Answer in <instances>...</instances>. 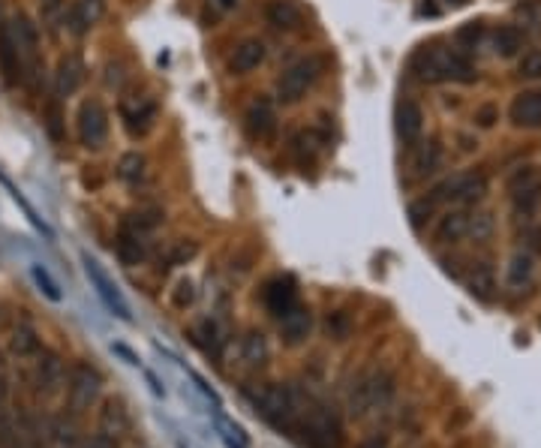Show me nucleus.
<instances>
[{"label":"nucleus","mask_w":541,"mask_h":448,"mask_svg":"<svg viewBox=\"0 0 541 448\" xmlns=\"http://www.w3.org/2000/svg\"><path fill=\"white\" fill-rule=\"evenodd\" d=\"M250 404L256 406V413L265 418L277 431H292L301 422L304 409L310 406V397H304V391L298 386H262L256 391H247Z\"/></svg>","instance_id":"nucleus-1"},{"label":"nucleus","mask_w":541,"mask_h":448,"mask_svg":"<svg viewBox=\"0 0 541 448\" xmlns=\"http://www.w3.org/2000/svg\"><path fill=\"white\" fill-rule=\"evenodd\" d=\"M394 391H397V377L391 370H385V367L364 370L356 379V386L349 388V413L356 418L376 413V409L391 404Z\"/></svg>","instance_id":"nucleus-2"},{"label":"nucleus","mask_w":541,"mask_h":448,"mask_svg":"<svg viewBox=\"0 0 541 448\" xmlns=\"http://www.w3.org/2000/svg\"><path fill=\"white\" fill-rule=\"evenodd\" d=\"M415 72L422 81H475V67L457 49H424L415 61Z\"/></svg>","instance_id":"nucleus-3"},{"label":"nucleus","mask_w":541,"mask_h":448,"mask_svg":"<svg viewBox=\"0 0 541 448\" xmlns=\"http://www.w3.org/2000/svg\"><path fill=\"white\" fill-rule=\"evenodd\" d=\"M304 434L307 448H340L343 445V422L331 406L310 404L304 409L301 422H298Z\"/></svg>","instance_id":"nucleus-4"},{"label":"nucleus","mask_w":541,"mask_h":448,"mask_svg":"<svg viewBox=\"0 0 541 448\" xmlns=\"http://www.w3.org/2000/svg\"><path fill=\"white\" fill-rule=\"evenodd\" d=\"M484 193H488V178L481 172H460L442 181L427 199L433 205H472L484 199Z\"/></svg>","instance_id":"nucleus-5"},{"label":"nucleus","mask_w":541,"mask_h":448,"mask_svg":"<svg viewBox=\"0 0 541 448\" xmlns=\"http://www.w3.org/2000/svg\"><path fill=\"white\" fill-rule=\"evenodd\" d=\"M102 391V377L97 367L90 364H72L70 377H67V397H70V409L72 413H85L93 404H97Z\"/></svg>","instance_id":"nucleus-6"},{"label":"nucleus","mask_w":541,"mask_h":448,"mask_svg":"<svg viewBox=\"0 0 541 448\" xmlns=\"http://www.w3.org/2000/svg\"><path fill=\"white\" fill-rule=\"evenodd\" d=\"M319 72H322V58H304V61L292 63V67L277 79V100L298 102L307 93V88L319 79Z\"/></svg>","instance_id":"nucleus-7"},{"label":"nucleus","mask_w":541,"mask_h":448,"mask_svg":"<svg viewBox=\"0 0 541 448\" xmlns=\"http://www.w3.org/2000/svg\"><path fill=\"white\" fill-rule=\"evenodd\" d=\"M508 195L517 214H536L541 208V166H520L508 178Z\"/></svg>","instance_id":"nucleus-8"},{"label":"nucleus","mask_w":541,"mask_h":448,"mask_svg":"<svg viewBox=\"0 0 541 448\" xmlns=\"http://www.w3.org/2000/svg\"><path fill=\"white\" fill-rule=\"evenodd\" d=\"M81 262H85V274H88V280H90V286L97 289V295L102 298V304H106L109 310L118 316V319H124V322L133 319L127 298L120 295V289L115 286V280H111V277L106 274V271H102V265L97 262V259H90V256L85 253V256H81Z\"/></svg>","instance_id":"nucleus-9"},{"label":"nucleus","mask_w":541,"mask_h":448,"mask_svg":"<svg viewBox=\"0 0 541 448\" xmlns=\"http://www.w3.org/2000/svg\"><path fill=\"white\" fill-rule=\"evenodd\" d=\"M79 138L85 148H102L109 138V115L100 100H85L79 106Z\"/></svg>","instance_id":"nucleus-10"},{"label":"nucleus","mask_w":541,"mask_h":448,"mask_svg":"<svg viewBox=\"0 0 541 448\" xmlns=\"http://www.w3.org/2000/svg\"><path fill=\"white\" fill-rule=\"evenodd\" d=\"M33 386L45 397H52L67 388V367H63L58 352L43 349L40 356L33 358Z\"/></svg>","instance_id":"nucleus-11"},{"label":"nucleus","mask_w":541,"mask_h":448,"mask_svg":"<svg viewBox=\"0 0 541 448\" xmlns=\"http://www.w3.org/2000/svg\"><path fill=\"white\" fill-rule=\"evenodd\" d=\"M147 256V229H142L133 220H124L118 232V259L124 265H138Z\"/></svg>","instance_id":"nucleus-12"},{"label":"nucleus","mask_w":541,"mask_h":448,"mask_svg":"<svg viewBox=\"0 0 541 448\" xmlns=\"http://www.w3.org/2000/svg\"><path fill=\"white\" fill-rule=\"evenodd\" d=\"M247 133L256 138V142H270L277 136V111L270 100H253L247 109Z\"/></svg>","instance_id":"nucleus-13"},{"label":"nucleus","mask_w":541,"mask_h":448,"mask_svg":"<svg viewBox=\"0 0 541 448\" xmlns=\"http://www.w3.org/2000/svg\"><path fill=\"white\" fill-rule=\"evenodd\" d=\"M265 304H268V310L277 316V319L283 313L292 310V307H298V286H295V280L292 277L270 280V283L265 286Z\"/></svg>","instance_id":"nucleus-14"},{"label":"nucleus","mask_w":541,"mask_h":448,"mask_svg":"<svg viewBox=\"0 0 541 448\" xmlns=\"http://www.w3.org/2000/svg\"><path fill=\"white\" fill-rule=\"evenodd\" d=\"M508 118L515 127H541V91H524L517 93L508 109Z\"/></svg>","instance_id":"nucleus-15"},{"label":"nucleus","mask_w":541,"mask_h":448,"mask_svg":"<svg viewBox=\"0 0 541 448\" xmlns=\"http://www.w3.org/2000/svg\"><path fill=\"white\" fill-rule=\"evenodd\" d=\"M310 329H313V316L301 304L280 316V331H283V340L289 347H301V343L310 338Z\"/></svg>","instance_id":"nucleus-16"},{"label":"nucleus","mask_w":541,"mask_h":448,"mask_svg":"<svg viewBox=\"0 0 541 448\" xmlns=\"http://www.w3.org/2000/svg\"><path fill=\"white\" fill-rule=\"evenodd\" d=\"M81 81H85V63H81L79 54H67L58 63V72H54V88H58V97H72Z\"/></svg>","instance_id":"nucleus-17"},{"label":"nucleus","mask_w":541,"mask_h":448,"mask_svg":"<svg viewBox=\"0 0 541 448\" xmlns=\"http://www.w3.org/2000/svg\"><path fill=\"white\" fill-rule=\"evenodd\" d=\"M424 129V111L422 106H415L413 100L400 102L397 109V133L403 138V145H415V138L422 136Z\"/></svg>","instance_id":"nucleus-18"},{"label":"nucleus","mask_w":541,"mask_h":448,"mask_svg":"<svg viewBox=\"0 0 541 448\" xmlns=\"http://www.w3.org/2000/svg\"><path fill=\"white\" fill-rule=\"evenodd\" d=\"M154 115H157V106L151 100H136V102H124V106H120V118H124L129 136L145 133V129L151 127Z\"/></svg>","instance_id":"nucleus-19"},{"label":"nucleus","mask_w":541,"mask_h":448,"mask_svg":"<svg viewBox=\"0 0 541 448\" xmlns=\"http://www.w3.org/2000/svg\"><path fill=\"white\" fill-rule=\"evenodd\" d=\"M45 436H49L52 448H79L81 445V434H79L76 418H67V415L52 418L49 427H45Z\"/></svg>","instance_id":"nucleus-20"},{"label":"nucleus","mask_w":541,"mask_h":448,"mask_svg":"<svg viewBox=\"0 0 541 448\" xmlns=\"http://www.w3.org/2000/svg\"><path fill=\"white\" fill-rule=\"evenodd\" d=\"M100 431L115 436V440L120 434L129 431V415H127V409H124L120 400H106V404H102V409H100Z\"/></svg>","instance_id":"nucleus-21"},{"label":"nucleus","mask_w":541,"mask_h":448,"mask_svg":"<svg viewBox=\"0 0 541 448\" xmlns=\"http://www.w3.org/2000/svg\"><path fill=\"white\" fill-rule=\"evenodd\" d=\"M262 61H265V45L259 40H247L238 45L235 54H232V72H235V76H244V72L256 70Z\"/></svg>","instance_id":"nucleus-22"},{"label":"nucleus","mask_w":541,"mask_h":448,"mask_svg":"<svg viewBox=\"0 0 541 448\" xmlns=\"http://www.w3.org/2000/svg\"><path fill=\"white\" fill-rule=\"evenodd\" d=\"M9 352H13L18 361H33L43 352V343L36 338L33 329L22 325V329H15L13 338H9Z\"/></svg>","instance_id":"nucleus-23"},{"label":"nucleus","mask_w":541,"mask_h":448,"mask_svg":"<svg viewBox=\"0 0 541 448\" xmlns=\"http://www.w3.org/2000/svg\"><path fill=\"white\" fill-rule=\"evenodd\" d=\"M470 235V214L466 211H451L449 217H442V223L436 226V241L442 244H457Z\"/></svg>","instance_id":"nucleus-24"},{"label":"nucleus","mask_w":541,"mask_h":448,"mask_svg":"<svg viewBox=\"0 0 541 448\" xmlns=\"http://www.w3.org/2000/svg\"><path fill=\"white\" fill-rule=\"evenodd\" d=\"M0 67H4V76L9 85H15V81L22 79V61H18V49L13 43L9 27H0Z\"/></svg>","instance_id":"nucleus-25"},{"label":"nucleus","mask_w":541,"mask_h":448,"mask_svg":"<svg viewBox=\"0 0 541 448\" xmlns=\"http://www.w3.org/2000/svg\"><path fill=\"white\" fill-rule=\"evenodd\" d=\"M265 15L277 31H295V27L301 24V9H298L292 0H270Z\"/></svg>","instance_id":"nucleus-26"},{"label":"nucleus","mask_w":541,"mask_h":448,"mask_svg":"<svg viewBox=\"0 0 541 448\" xmlns=\"http://www.w3.org/2000/svg\"><path fill=\"white\" fill-rule=\"evenodd\" d=\"M241 361L247 367H262L268 361V340L262 331H250L241 338Z\"/></svg>","instance_id":"nucleus-27"},{"label":"nucleus","mask_w":541,"mask_h":448,"mask_svg":"<svg viewBox=\"0 0 541 448\" xmlns=\"http://www.w3.org/2000/svg\"><path fill=\"white\" fill-rule=\"evenodd\" d=\"M195 343L208 352V356H214V358H220V352H223V343H226V338H223V331H220V325L214 322V319H204V322H199L195 325Z\"/></svg>","instance_id":"nucleus-28"},{"label":"nucleus","mask_w":541,"mask_h":448,"mask_svg":"<svg viewBox=\"0 0 541 448\" xmlns=\"http://www.w3.org/2000/svg\"><path fill=\"white\" fill-rule=\"evenodd\" d=\"M493 289H497V277H493V268L484 265V262L475 265L472 274H470V292L475 298H481V301H490Z\"/></svg>","instance_id":"nucleus-29"},{"label":"nucleus","mask_w":541,"mask_h":448,"mask_svg":"<svg viewBox=\"0 0 541 448\" xmlns=\"http://www.w3.org/2000/svg\"><path fill=\"white\" fill-rule=\"evenodd\" d=\"M440 160H442V148L436 142H424L422 148L415 151V160H413V169L418 178H424V175H431L440 169Z\"/></svg>","instance_id":"nucleus-30"},{"label":"nucleus","mask_w":541,"mask_h":448,"mask_svg":"<svg viewBox=\"0 0 541 448\" xmlns=\"http://www.w3.org/2000/svg\"><path fill=\"white\" fill-rule=\"evenodd\" d=\"M520 45H524V33H520L515 24H506V27H499V31L493 33V49H497V54H502V58L517 54Z\"/></svg>","instance_id":"nucleus-31"},{"label":"nucleus","mask_w":541,"mask_h":448,"mask_svg":"<svg viewBox=\"0 0 541 448\" xmlns=\"http://www.w3.org/2000/svg\"><path fill=\"white\" fill-rule=\"evenodd\" d=\"M118 175H120V181H127V184H138L145 178V157L138 154V151H129L120 157V163H118Z\"/></svg>","instance_id":"nucleus-32"},{"label":"nucleus","mask_w":541,"mask_h":448,"mask_svg":"<svg viewBox=\"0 0 541 448\" xmlns=\"http://www.w3.org/2000/svg\"><path fill=\"white\" fill-rule=\"evenodd\" d=\"M529 277H533V256L517 253L515 259H511V265H508V286L524 289L529 283Z\"/></svg>","instance_id":"nucleus-33"},{"label":"nucleus","mask_w":541,"mask_h":448,"mask_svg":"<svg viewBox=\"0 0 541 448\" xmlns=\"http://www.w3.org/2000/svg\"><path fill=\"white\" fill-rule=\"evenodd\" d=\"M31 274H33V283L40 286V292H43L45 298H49V301H54V304L63 301V292H61L58 283H54V280L49 277V271H45L43 265H33Z\"/></svg>","instance_id":"nucleus-34"},{"label":"nucleus","mask_w":541,"mask_h":448,"mask_svg":"<svg viewBox=\"0 0 541 448\" xmlns=\"http://www.w3.org/2000/svg\"><path fill=\"white\" fill-rule=\"evenodd\" d=\"M195 301V286H193V280H178L175 283V292H172V304L178 307V310H186V307H193Z\"/></svg>","instance_id":"nucleus-35"},{"label":"nucleus","mask_w":541,"mask_h":448,"mask_svg":"<svg viewBox=\"0 0 541 448\" xmlns=\"http://www.w3.org/2000/svg\"><path fill=\"white\" fill-rule=\"evenodd\" d=\"M470 235L475 241H488L493 235V217H490V214H470Z\"/></svg>","instance_id":"nucleus-36"},{"label":"nucleus","mask_w":541,"mask_h":448,"mask_svg":"<svg viewBox=\"0 0 541 448\" xmlns=\"http://www.w3.org/2000/svg\"><path fill=\"white\" fill-rule=\"evenodd\" d=\"M195 253H199L195 241H178V244L169 250V265H186L190 259H195Z\"/></svg>","instance_id":"nucleus-37"},{"label":"nucleus","mask_w":541,"mask_h":448,"mask_svg":"<svg viewBox=\"0 0 541 448\" xmlns=\"http://www.w3.org/2000/svg\"><path fill=\"white\" fill-rule=\"evenodd\" d=\"M517 72H520L524 79H541V49L527 52L524 58H520Z\"/></svg>","instance_id":"nucleus-38"},{"label":"nucleus","mask_w":541,"mask_h":448,"mask_svg":"<svg viewBox=\"0 0 541 448\" xmlns=\"http://www.w3.org/2000/svg\"><path fill=\"white\" fill-rule=\"evenodd\" d=\"M349 329H352V322H349L346 313H331L328 316V334H331V338L346 340L349 338Z\"/></svg>","instance_id":"nucleus-39"},{"label":"nucleus","mask_w":541,"mask_h":448,"mask_svg":"<svg viewBox=\"0 0 541 448\" xmlns=\"http://www.w3.org/2000/svg\"><path fill=\"white\" fill-rule=\"evenodd\" d=\"M433 208H436V205H433L431 199H418V202L409 205V217H413V226H415V229L422 226V223L433 214Z\"/></svg>","instance_id":"nucleus-40"},{"label":"nucleus","mask_w":541,"mask_h":448,"mask_svg":"<svg viewBox=\"0 0 541 448\" xmlns=\"http://www.w3.org/2000/svg\"><path fill=\"white\" fill-rule=\"evenodd\" d=\"M479 36H481V22H470L457 31V43H460L463 49H472V45L479 43Z\"/></svg>","instance_id":"nucleus-41"},{"label":"nucleus","mask_w":541,"mask_h":448,"mask_svg":"<svg viewBox=\"0 0 541 448\" xmlns=\"http://www.w3.org/2000/svg\"><path fill=\"white\" fill-rule=\"evenodd\" d=\"M79 448H120V445H118L115 436H109V434L97 431V434H90L88 440H81Z\"/></svg>","instance_id":"nucleus-42"},{"label":"nucleus","mask_w":541,"mask_h":448,"mask_svg":"<svg viewBox=\"0 0 541 448\" xmlns=\"http://www.w3.org/2000/svg\"><path fill=\"white\" fill-rule=\"evenodd\" d=\"M193 379H195V386H199V391H202V395L208 397L214 406H220V397H217V391H214V388L208 386V382H204V379L199 377V373H193Z\"/></svg>","instance_id":"nucleus-43"},{"label":"nucleus","mask_w":541,"mask_h":448,"mask_svg":"<svg viewBox=\"0 0 541 448\" xmlns=\"http://www.w3.org/2000/svg\"><path fill=\"white\" fill-rule=\"evenodd\" d=\"M81 4V9H85V13L93 18V22H97V18L102 15V0H79Z\"/></svg>","instance_id":"nucleus-44"},{"label":"nucleus","mask_w":541,"mask_h":448,"mask_svg":"<svg viewBox=\"0 0 541 448\" xmlns=\"http://www.w3.org/2000/svg\"><path fill=\"white\" fill-rule=\"evenodd\" d=\"M493 120H497V109H493V106H484V109L479 111V124H481V127H493Z\"/></svg>","instance_id":"nucleus-45"},{"label":"nucleus","mask_w":541,"mask_h":448,"mask_svg":"<svg viewBox=\"0 0 541 448\" xmlns=\"http://www.w3.org/2000/svg\"><path fill=\"white\" fill-rule=\"evenodd\" d=\"M111 352H118V356H124V358H127V364H133V367H138V358L124 347V343H115V347H111Z\"/></svg>","instance_id":"nucleus-46"},{"label":"nucleus","mask_w":541,"mask_h":448,"mask_svg":"<svg viewBox=\"0 0 541 448\" xmlns=\"http://www.w3.org/2000/svg\"><path fill=\"white\" fill-rule=\"evenodd\" d=\"M361 448H388V440H385V436H370V440L367 443H361Z\"/></svg>","instance_id":"nucleus-47"},{"label":"nucleus","mask_w":541,"mask_h":448,"mask_svg":"<svg viewBox=\"0 0 541 448\" xmlns=\"http://www.w3.org/2000/svg\"><path fill=\"white\" fill-rule=\"evenodd\" d=\"M217 6H220V9H235L238 0H217Z\"/></svg>","instance_id":"nucleus-48"},{"label":"nucleus","mask_w":541,"mask_h":448,"mask_svg":"<svg viewBox=\"0 0 541 448\" xmlns=\"http://www.w3.org/2000/svg\"><path fill=\"white\" fill-rule=\"evenodd\" d=\"M0 377H6V361H4V352H0Z\"/></svg>","instance_id":"nucleus-49"},{"label":"nucleus","mask_w":541,"mask_h":448,"mask_svg":"<svg viewBox=\"0 0 541 448\" xmlns=\"http://www.w3.org/2000/svg\"><path fill=\"white\" fill-rule=\"evenodd\" d=\"M449 4H454V6H466L470 0H449Z\"/></svg>","instance_id":"nucleus-50"},{"label":"nucleus","mask_w":541,"mask_h":448,"mask_svg":"<svg viewBox=\"0 0 541 448\" xmlns=\"http://www.w3.org/2000/svg\"><path fill=\"white\" fill-rule=\"evenodd\" d=\"M0 406H4V404H0Z\"/></svg>","instance_id":"nucleus-51"}]
</instances>
